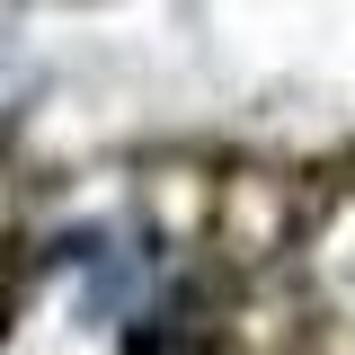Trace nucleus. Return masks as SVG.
I'll list each match as a JSON object with an SVG mask.
<instances>
[{
  "label": "nucleus",
  "instance_id": "f257e3e1",
  "mask_svg": "<svg viewBox=\"0 0 355 355\" xmlns=\"http://www.w3.org/2000/svg\"><path fill=\"white\" fill-rule=\"evenodd\" d=\"M125 355H196V347H187L178 329H133V338H125Z\"/></svg>",
  "mask_w": 355,
  "mask_h": 355
}]
</instances>
